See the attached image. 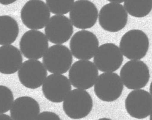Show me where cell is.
<instances>
[{"mask_svg":"<svg viewBox=\"0 0 152 120\" xmlns=\"http://www.w3.org/2000/svg\"><path fill=\"white\" fill-rule=\"evenodd\" d=\"M149 45V38L143 31L131 29L123 35L119 46L122 54L127 59L139 60L146 55Z\"/></svg>","mask_w":152,"mask_h":120,"instance_id":"1","label":"cell"},{"mask_svg":"<svg viewBox=\"0 0 152 120\" xmlns=\"http://www.w3.org/2000/svg\"><path fill=\"white\" fill-rule=\"evenodd\" d=\"M93 106L92 97L86 90L75 89L64 100L63 109L66 115L73 119H80L87 116Z\"/></svg>","mask_w":152,"mask_h":120,"instance_id":"2","label":"cell"},{"mask_svg":"<svg viewBox=\"0 0 152 120\" xmlns=\"http://www.w3.org/2000/svg\"><path fill=\"white\" fill-rule=\"evenodd\" d=\"M50 17L49 8L42 0H29L22 7L20 18L23 24L31 29L44 28Z\"/></svg>","mask_w":152,"mask_h":120,"instance_id":"3","label":"cell"},{"mask_svg":"<svg viewBox=\"0 0 152 120\" xmlns=\"http://www.w3.org/2000/svg\"><path fill=\"white\" fill-rule=\"evenodd\" d=\"M121 79L124 85L129 89L136 90L145 87L150 78L149 68L141 60H130L121 68Z\"/></svg>","mask_w":152,"mask_h":120,"instance_id":"4","label":"cell"},{"mask_svg":"<svg viewBox=\"0 0 152 120\" xmlns=\"http://www.w3.org/2000/svg\"><path fill=\"white\" fill-rule=\"evenodd\" d=\"M73 56L70 50L62 45L52 46L46 51L42 59L46 69L53 74L66 73L73 62Z\"/></svg>","mask_w":152,"mask_h":120,"instance_id":"5","label":"cell"},{"mask_svg":"<svg viewBox=\"0 0 152 120\" xmlns=\"http://www.w3.org/2000/svg\"><path fill=\"white\" fill-rule=\"evenodd\" d=\"M128 13L125 7L117 3H110L104 5L99 14V23L104 30L108 32H118L127 23Z\"/></svg>","mask_w":152,"mask_h":120,"instance_id":"6","label":"cell"},{"mask_svg":"<svg viewBox=\"0 0 152 120\" xmlns=\"http://www.w3.org/2000/svg\"><path fill=\"white\" fill-rule=\"evenodd\" d=\"M98 69L92 62L87 60L77 61L71 66L69 78L71 85L79 89H89L98 77Z\"/></svg>","mask_w":152,"mask_h":120,"instance_id":"7","label":"cell"},{"mask_svg":"<svg viewBox=\"0 0 152 120\" xmlns=\"http://www.w3.org/2000/svg\"><path fill=\"white\" fill-rule=\"evenodd\" d=\"M123 88L122 80L117 73L105 72L97 77L94 91L101 101L112 102L120 97Z\"/></svg>","mask_w":152,"mask_h":120,"instance_id":"8","label":"cell"},{"mask_svg":"<svg viewBox=\"0 0 152 120\" xmlns=\"http://www.w3.org/2000/svg\"><path fill=\"white\" fill-rule=\"evenodd\" d=\"M99 45L98 38L94 33L88 30H81L73 36L69 47L76 59L89 60L94 56Z\"/></svg>","mask_w":152,"mask_h":120,"instance_id":"9","label":"cell"},{"mask_svg":"<svg viewBox=\"0 0 152 120\" xmlns=\"http://www.w3.org/2000/svg\"><path fill=\"white\" fill-rule=\"evenodd\" d=\"M94 61L97 68L102 72H114L121 66L123 54L118 46L113 43H106L98 47Z\"/></svg>","mask_w":152,"mask_h":120,"instance_id":"10","label":"cell"},{"mask_svg":"<svg viewBox=\"0 0 152 120\" xmlns=\"http://www.w3.org/2000/svg\"><path fill=\"white\" fill-rule=\"evenodd\" d=\"M20 49L26 58L38 60L44 55L48 49L49 43L46 35L37 30H28L20 38Z\"/></svg>","mask_w":152,"mask_h":120,"instance_id":"11","label":"cell"},{"mask_svg":"<svg viewBox=\"0 0 152 120\" xmlns=\"http://www.w3.org/2000/svg\"><path fill=\"white\" fill-rule=\"evenodd\" d=\"M98 10L89 0H77L74 3L69 12L71 22L77 28H90L96 23Z\"/></svg>","mask_w":152,"mask_h":120,"instance_id":"12","label":"cell"},{"mask_svg":"<svg viewBox=\"0 0 152 120\" xmlns=\"http://www.w3.org/2000/svg\"><path fill=\"white\" fill-rule=\"evenodd\" d=\"M47 76L46 68L37 60H29L24 62L18 72L20 83L24 86L32 89L40 87Z\"/></svg>","mask_w":152,"mask_h":120,"instance_id":"13","label":"cell"},{"mask_svg":"<svg viewBox=\"0 0 152 120\" xmlns=\"http://www.w3.org/2000/svg\"><path fill=\"white\" fill-rule=\"evenodd\" d=\"M45 32L50 42L62 44L70 39L74 33V27L68 17L62 15H53L46 24Z\"/></svg>","mask_w":152,"mask_h":120,"instance_id":"14","label":"cell"},{"mask_svg":"<svg viewBox=\"0 0 152 120\" xmlns=\"http://www.w3.org/2000/svg\"><path fill=\"white\" fill-rule=\"evenodd\" d=\"M125 107L127 112L132 118L138 119H145L151 113L152 96L145 90H134L127 96Z\"/></svg>","mask_w":152,"mask_h":120,"instance_id":"15","label":"cell"},{"mask_svg":"<svg viewBox=\"0 0 152 120\" xmlns=\"http://www.w3.org/2000/svg\"><path fill=\"white\" fill-rule=\"evenodd\" d=\"M72 89L69 80L64 75L53 74L49 75L43 85L42 90L45 97L53 103L64 101Z\"/></svg>","mask_w":152,"mask_h":120,"instance_id":"16","label":"cell"},{"mask_svg":"<svg viewBox=\"0 0 152 120\" xmlns=\"http://www.w3.org/2000/svg\"><path fill=\"white\" fill-rule=\"evenodd\" d=\"M40 112V105L35 99L21 96L13 102L10 114L13 120H36Z\"/></svg>","mask_w":152,"mask_h":120,"instance_id":"17","label":"cell"},{"mask_svg":"<svg viewBox=\"0 0 152 120\" xmlns=\"http://www.w3.org/2000/svg\"><path fill=\"white\" fill-rule=\"evenodd\" d=\"M23 58L18 48L12 45L0 47V72L5 75L17 72L21 66Z\"/></svg>","mask_w":152,"mask_h":120,"instance_id":"18","label":"cell"},{"mask_svg":"<svg viewBox=\"0 0 152 120\" xmlns=\"http://www.w3.org/2000/svg\"><path fill=\"white\" fill-rule=\"evenodd\" d=\"M19 33L18 25L13 18L8 15L0 16V45L14 43Z\"/></svg>","mask_w":152,"mask_h":120,"instance_id":"19","label":"cell"},{"mask_svg":"<svg viewBox=\"0 0 152 120\" xmlns=\"http://www.w3.org/2000/svg\"><path fill=\"white\" fill-rule=\"evenodd\" d=\"M124 5L129 15L143 18L151 11L152 0H125Z\"/></svg>","mask_w":152,"mask_h":120,"instance_id":"20","label":"cell"},{"mask_svg":"<svg viewBox=\"0 0 152 120\" xmlns=\"http://www.w3.org/2000/svg\"><path fill=\"white\" fill-rule=\"evenodd\" d=\"M46 3L52 13L64 15L70 11L75 0H46Z\"/></svg>","mask_w":152,"mask_h":120,"instance_id":"21","label":"cell"},{"mask_svg":"<svg viewBox=\"0 0 152 120\" xmlns=\"http://www.w3.org/2000/svg\"><path fill=\"white\" fill-rule=\"evenodd\" d=\"M14 101L13 93L7 87L0 85V113L10 110Z\"/></svg>","mask_w":152,"mask_h":120,"instance_id":"22","label":"cell"},{"mask_svg":"<svg viewBox=\"0 0 152 120\" xmlns=\"http://www.w3.org/2000/svg\"><path fill=\"white\" fill-rule=\"evenodd\" d=\"M36 120H60V118L58 115L56 113L51 112H43L39 113V115L37 118Z\"/></svg>","mask_w":152,"mask_h":120,"instance_id":"23","label":"cell"},{"mask_svg":"<svg viewBox=\"0 0 152 120\" xmlns=\"http://www.w3.org/2000/svg\"><path fill=\"white\" fill-rule=\"evenodd\" d=\"M17 0H0V4L3 5H8L11 4Z\"/></svg>","mask_w":152,"mask_h":120,"instance_id":"24","label":"cell"},{"mask_svg":"<svg viewBox=\"0 0 152 120\" xmlns=\"http://www.w3.org/2000/svg\"><path fill=\"white\" fill-rule=\"evenodd\" d=\"M12 120L11 117L7 114H3V113H0V120Z\"/></svg>","mask_w":152,"mask_h":120,"instance_id":"25","label":"cell"},{"mask_svg":"<svg viewBox=\"0 0 152 120\" xmlns=\"http://www.w3.org/2000/svg\"><path fill=\"white\" fill-rule=\"evenodd\" d=\"M113 3H121L125 1V0H107Z\"/></svg>","mask_w":152,"mask_h":120,"instance_id":"26","label":"cell"},{"mask_svg":"<svg viewBox=\"0 0 152 120\" xmlns=\"http://www.w3.org/2000/svg\"><path fill=\"white\" fill-rule=\"evenodd\" d=\"M150 91L152 96V81L151 83V85H150Z\"/></svg>","mask_w":152,"mask_h":120,"instance_id":"27","label":"cell"},{"mask_svg":"<svg viewBox=\"0 0 152 120\" xmlns=\"http://www.w3.org/2000/svg\"><path fill=\"white\" fill-rule=\"evenodd\" d=\"M99 120H110L109 119H107V118H102V119H100Z\"/></svg>","mask_w":152,"mask_h":120,"instance_id":"28","label":"cell"},{"mask_svg":"<svg viewBox=\"0 0 152 120\" xmlns=\"http://www.w3.org/2000/svg\"><path fill=\"white\" fill-rule=\"evenodd\" d=\"M150 120H152V110L151 111V115H150Z\"/></svg>","mask_w":152,"mask_h":120,"instance_id":"29","label":"cell"}]
</instances>
